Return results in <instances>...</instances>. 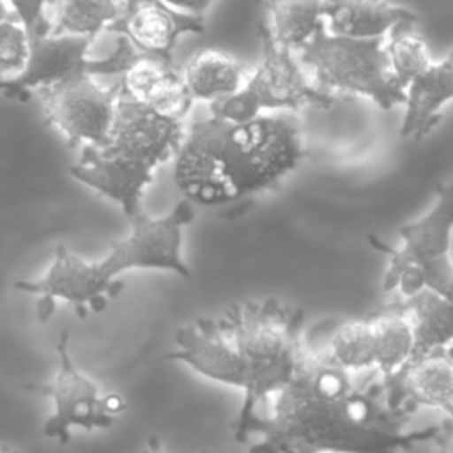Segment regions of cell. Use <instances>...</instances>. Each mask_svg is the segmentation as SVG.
Listing matches in <instances>:
<instances>
[{
	"instance_id": "cell-26",
	"label": "cell",
	"mask_w": 453,
	"mask_h": 453,
	"mask_svg": "<svg viewBox=\"0 0 453 453\" xmlns=\"http://www.w3.org/2000/svg\"><path fill=\"white\" fill-rule=\"evenodd\" d=\"M432 453H453V418H446L439 425V432L434 437Z\"/></svg>"
},
{
	"instance_id": "cell-28",
	"label": "cell",
	"mask_w": 453,
	"mask_h": 453,
	"mask_svg": "<svg viewBox=\"0 0 453 453\" xmlns=\"http://www.w3.org/2000/svg\"><path fill=\"white\" fill-rule=\"evenodd\" d=\"M140 453H177V451H172V449H168L159 439H156V437H152V439H149L147 442H145V446L142 448V451Z\"/></svg>"
},
{
	"instance_id": "cell-9",
	"label": "cell",
	"mask_w": 453,
	"mask_h": 453,
	"mask_svg": "<svg viewBox=\"0 0 453 453\" xmlns=\"http://www.w3.org/2000/svg\"><path fill=\"white\" fill-rule=\"evenodd\" d=\"M25 388L42 393L53 403V412L42 426L48 439L60 444L69 442L74 428H108L120 416L124 403L117 395H106L94 379L81 372L69 347V333H60L57 342V370L44 384H25Z\"/></svg>"
},
{
	"instance_id": "cell-5",
	"label": "cell",
	"mask_w": 453,
	"mask_h": 453,
	"mask_svg": "<svg viewBox=\"0 0 453 453\" xmlns=\"http://www.w3.org/2000/svg\"><path fill=\"white\" fill-rule=\"evenodd\" d=\"M212 119L234 200L274 186L304 156L301 127L288 111L262 113L244 122Z\"/></svg>"
},
{
	"instance_id": "cell-21",
	"label": "cell",
	"mask_w": 453,
	"mask_h": 453,
	"mask_svg": "<svg viewBox=\"0 0 453 453\" xmlns=\"http://www.w3.org/2000/svg\"><path fill=\"white\" fill-rule=\"evenodd\" d=\"M368 319L375 340V370L382 379H388L402 370L414 356L412 324L398 299Z\"/></svg>"
},
{
	"instance_id": "cell-16",
	"label": "cell",
	"mask_w": 453,
	"mask_h": 453,
	"mask_svg": "<svg viewBox=\"0 0 453 453\" xmlns=\"http://www.w3.org/2000/svg\"><path fill=\"white\" fill-rule=\"evenodd\" d=\"M453 101V50L434 60L405 88L400 134L419 140L441 120L442 108Z\"/></svg>"
},
{
	"instance_id": "cell-25",
	"label": "cell",
	"mask_w": 453,
	"mask_h": 453,
	"mask_svg": "<svg viewBox=\"0 0 453 453\" xmlns=\"http://www.w3.org/2000/svg\"><path fill=\"white\" fill-rule=\"evenodd\" d=\"M7 4L27 28L28 39L48 34V7L51 0H7Z\"/></svg>"
},
{
	"instance_id": "cell-19",
	"label": "cell",
	"mask_w": 453,
	"mask_h": 453,
	"mask_svg": "<svg viewBox=\"0 0 453 453\" xmlns=\"http://www.w3.org/2000/svg\"><path fill=\"white\" fill-rule=\"evenodd\" d=\"M126 11V0H51L48 34L97 37L113 32Z\"/></svg>"
},
{
	"instance_id": "cell-2",
	"label": "cell",
	"mask_w": 453,
	"mask_h": 453,
	"mask_svg": "<svg viewBox=\"0 0 453 453\" xmlns=\"http://www.w3.org/2000/svg\"><path fill=\"white\" fill-rule=\"evenodd\" d=\"M308 350L303 310L260 299L179 327L170 357L205 379L241 389L237 418H244L292 382Z\"/></svg>"
},
{
	"instance_id": "cell-20",
	"label": "cell",
	"mask_w": 453,
	"mask_h": 453,
	"mask_svg": "<svg viewBox=\"0 0 453 453\" xmlns=\"http://www.w3.org/2000/svg\"><path fill=\"white\" fill-rule=\"evenodd\" d=\"M398 303L411 319L414 333V356L453 345V303L423 288Z\"/></svg>"
},
{
	"instance_id": "cell-23",
	"label": "cell",
	"mask_w": 453,
	"mask_h": 453,
	"mask_svg": "<svg viewBox=\"0 0 453 453\" xmlns=\"http://www.w3.org/2000/svg\"><path fill=\"white\" fill-rule=\"evenodd\" d=\"M386 53L389 69L403 92L434 62L425 39L414 32V27L393 30L386 37Z\"/></svg>"
},
{
	"instance_id": "cell-6",
	"label": "cell",
	"mask_w": 453,
	"mask_h": 453,
	"mask_svg": "<svg viewBox=\"0 0 453 453\" xmlns=\"http://www.w3.org/2000/svg\"><path fill=\"white\" fill-rule=\"evenodd\" d=\"M453 179L437 186L435 200L418 219L398 230L395 248L379 244L389 255L382 290L411 297L428 288L453 303Z\"/></svg>"
},
{
	"instance_id": "cell-29",
	"label": "cell",
	"mask_w": 453,
	"mask_h": 453,
	"mask_svg": "<svg viewBox=\"0 0 453 453\" xmlns=\"http://www.w3.org/2000/svg\"><path fill=\"white\" fill-rule=\"evenodd\" d=\"M0 453H21V451L7 442H0Z\"/></svg>"
},
{
	"instance_id": "cell-3",
	"label": "cell",
	"mask_w": 453,
	"mask_h": 453,
	"mask_svg": "<svg viewBox=\"0 0 453 453\" xmlns=\"http://www.w3.org/2000/svg\"><path fill=\"white\" fill-rule=\"evenodd\" d=\"M193 219V203L179 202L170 212L150 218L143 211L131 219L126 237L115 241L101 260H85L58 244L46 273L37 280H18L14 287L37 297L35 313L48 320L58 301L74 308L78 317L101 313L122 290L119 274L131 269L170 271L191 278L182 257V230Z\"/></svg>"
},
{
	"instance_id": "cell-7",
	"label": "cell",
	"mask_w": 453,
	"mask_h": 453,
	"mask_svg": "<svg viewBox=\"0 0 453 453\" xmlns=\"http://www.w3.org/2000/svg\"><path fill=\"white\" fill-rule=\"evenodd\" d=\"M296 55L322 92L363 96L380 110H391L405 101V92L389 69L386 37L352 39L324 28Z\"/></svg>"
},
{
	"instance_id": "cell-13",
	"label": "cell",
	"mask_w": 453,
	"mask_h": 453,
	"mask_svg": "<svg viewBox=\"0 0 453 453\" xmlns=\"http://www.w3.org/2000/svg\"><path fill=\"white\" fill-rule=\"evenodd\" d=\"M203 16L180 12L161 0H126V11L113 34L122 35L142 55L172 60L182 34L203 32Z\"/></svg>"
},
{
	"instance_id": "cell-27",
	"label": "cell",
	"mask_w": 453,
	"mask_h": 453,
	"mask_svg": "<svg viewBox=\"0 0 453 453\" xmlns=\"http://www.w3.org/2000/svg\"><path fill=\"white\" fill-rule=\"evenodd\" d=\"M166 5L186 12V14H193V16H203V12L211 7V4L214 0H161Z\"/></svg>"
},
{
	"instance_id": "cell-18",
	"label": "cell",
	"mask_w": 453,
	"mask_h": 453,
	"mask_svg": "<svg viewBox=\"0 0 453 453\" xmlns=\"http://www.w3.org/2000/svg\"><path fill=\"white\" fill-rule=\"evenodd\" d=\"M326 28L324 0H264L260 35L297 53Z\"/></svg>"
},
{
	"instance_id": "cell-11",
	"label": "cell",
	"mask_w": 453,
	"mask_h": 453,
	"mask_svg": "<svg viewBox=\"0 0 453 453\" xmlns=\"http://www.w3.org/2000/svg\"><path fill=\"white\" fill-rule=\"evenodd\" d=\"M96 37L44 34L30 39V53L21 74L4 85L7 97L27 101L34 92L78 74L101 76V60L88 51Z\"/></svg>"
},
{
	"instance_id": "cell-17",
	"label": "cell",
	"mask_w": 453,
	"mask_h": 453,
	"mask_svg": "<svg viewBox=\"0 0 453 453\" xmlns=\"http://www.w3.org/2000/svg\"><path fill=\"white\" fill-rule=\"evenodd\" d=\"M250 69L237 57L223 50L205 48L189 58L182 78L193 101L214 104L235 96L246 83Z\"/></svg>"
},
{
	"instance_id": "cell-14",
	"label": "cell",
	"mask_w": 453,
	"mask_h": 453,
	"mask_svg": "<svg viewBox=\"0 0 453 453\" xmlns=\"http://www.w3.org/2000/svg\"><path fill=\"white\" fill-rule=\"evenodd\" d=\"M119 81L131 99L175 120H182L195 103L173 60L138 55Z\"/></svg>"
},
{
	"instance_id": "cell-15",
	"label": "cell",
	"mask_w": 453,
	"mask_h": 453,
	"mask_svg": "<svg viewBox=\"0 0 453 453\" xmlns=\"http://www.w3.org/2000/svg\"><path fill=\"white\" fill-rule=\"evenodd\" d=\"M326 32L352 39H384L414 27L416 14L389 0H324Z\"/></svg>"
},
{
	"instance_id": "cell-12",
	"label": "cell",
	"mask_w": 453,
	"mask_h": 453,
	"mask_svg": "<svg viewBox=\"0 0 453 453\" xmlns=\"http://www.w3.org/2000/svg\"><path fill=\"white\" fill-rule=\"evenodd\" d=\"M382 380L391 409L416 412L430 407L453 418V345L416 356Z\"/></svg>"
},
{
	"instance_id": "cell-4",
	"label": "cell",
	"mask_w": 453,
	"mask_h": 453,
	"mask_svg": "<svg viewBox=\"0 0 453 453\" xmlns=\"http://www.w3.org/2000/svg\"><path fill=\"white\" fill-rule=\"evenodd\" d=\"M184 133L182 120L165 117L120 92L108 136L99 145L83 147L71 173L133 219L142 212V198L154 172L175 157Z\"/></svg>"
},
{
	"instance_id": "cell-24",
	"label": "cell",
	"mask_w": 453,
	"mask_h": 453,
	"mask_svg": "<svg viewBox=\"0 0 453 453\" xmlns=\"http://www.w3.org/2000/svg\"><path fill=\"white\" fill-rule=\"evenodd\" d=\"M30 39L7 0H0V85L18 78L27 65Z\"/></svg>"
},
{
	"instance_id": "cell-8",
	"label": "cell",
	"mask_w": 453,
	"mask_h": 453,
	"mask_svg": "<svg viewBox=\"0 0 453 453\" xmlns=\"http://www.w3.org/2000/svg\"><path fill=\"white\" fill-rule=\"evenodd\" d=\"M262 37V57L250 69L242 88L211 104V115L244 122L262 113L296 111L306 106L329 108L334 97L313 85L297 55Z\"/></svg>"
},
{
	"instance_id": "cell-10",
	"label": "cell",
	"mask_w": 453,
	"mask_h": 453,
	"mask_svg": "<svg viewBox=\"0 0 453 453\" xmlns=\"http://www.w3.org/2000/svg\"><path fill=\"white\" fill-rule=\"evenodd\" d=\"M120 81L103 83L94 74H78L34 92L41 113L73 150L99 145L110 133Z\"/></svg>"
},
{
	"instance_id": "cell-22",
	"label": "cell",
	"mask_w": 453,
	"mask_h": 453,
	"mask_svg": "<svg viewBox=\"0 0 453 453\" xmlns=\"http://www.w3.org/2000/svg\"><path fill=\"white\" fill-rule=\"evenodd\" d=\"M322 350L334 365L349 373L375 370V340L370 319L340 324Z\"/></svg>"
},
{
	"instance_id": "cell-1",
	"label": "cell",
	"mask_w": 453,
	"mask_h": 453,
	"mask_svg": "<svg viewBox=\"0 0 453 453\" xmlns=\"http://www.w3.org/2000/svg\"><path fill=\"white\" fill-rule=\"evenodd\" d=\"M412 414L388 405L377 370L349 373L310 347L292 382L235 419L234 437L251 441L248 453H398L439 432H403Z\"/></svg>"
}]
</instances>
